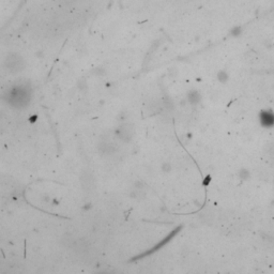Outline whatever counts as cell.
<instances>
[{"label":"cell","mask_w":274,"mask_h":274,"mask_svg":"<svg viewBox=\"0 0 274 274\" xmlns=\"http://www.w3.org/2000/svg\"><path fill=\"white\" fill-rule=\"evenodd\" d=\"M241 32H242L241 27L236 26V27H234V28L231 29V31H230V34H231L232 36H238V35H240V34H241Z\"/></svg>","instance_id":"cell-2"},{"label":"cell","mask_w":274,"mask_h":274,"mask_svg":"<svg viewBox=\"0 0 274 274\" xmlns=\"http://www.w3.org/2000/svg\"><path fill=\"white\" fill-rule=\"evenodd\" d=\"M218 79H220L221 81H227V79H228V75H227V73H226L225 71H221V72L218 74Z\"/></svg>","instance_id":"cell-3"},{"label":"cell","mask_w":274,"mask_h":274,"mask_svg":"<svg viewBox=\"0 0 274 274\" xmlns=\"http://www.w3.org/2000/svg\"><path fill=\"white\" fill-rule=\"evenodd\" d=\"M261 123L264 127H272L274 124V115L270 111H264L261 114Z\"/></svg>","instance_id":"cell-1"}]
</instances>
